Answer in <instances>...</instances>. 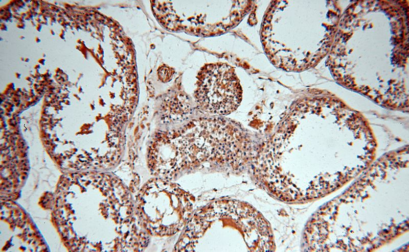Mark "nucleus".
Returning a JSON list of instances; mask_svg holds the SVG:
<instances>
[{
    "instance_id": "nucleus-1",
    "label": "nucleus",
    "mask_w": 409,
    "mask_h": 252,
    "mask_svg": "<svg viewBox=\"0 0 409 252\" xmlns=\"http://www.w3.org/2000/svg\"><path fill=\"white\" fill-rule=\"evenodd\" d=\"M196 97L207 112L218 115L233 112L242 98V89L234 69L223 63L205 66L199 74Z\"/></svg>"
}]
</instances>
